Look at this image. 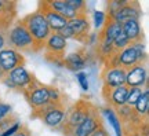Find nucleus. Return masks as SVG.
I'll return each instance as SVG.
<instances>
[{
    "label": "nucleus",
    "mask_w": 149,
    "mask_h": 136,
    "mask_svg": "<svg viewBox=\"0 0 149 136\" xmlns=\"http://www.w3.org/2000/svg\"><path fill=\"white\" fill-rule=\"evenodd\" d=\"M139 63H146V51L144 43H131L130 46L116 52L111 59H108L104 65L117 66L124 70L134 68Z\"/></svg>",
    "instance_id": "nucleus-1"
},
{
    "label": "nucleus",
    "mask_w": 149,
    "mask_h": 136,
    "mask_svg": "<svg viewBox=\"0 0 149 136\" xmlns=\"http://www.w3.org/2000/svg\"><path fill=\"white\" fill-rule=\"evenodd\" d=\"M95 106L87 99H79L76 103L66 109V114H65L64 122L59 126V131L62 132L65 136H73L76 128L83 122V121L88 117L91 110Z\"/></svg>",
    "instance_id": "nucleus-2"
},
{
    "label": "nucleus",
    "mask_w": 149,
    "mask_h": 136,
    "mask_svg": "<svg viewBox=\"0 0 149 136\" xmlns=\"http://www.w3.org/2000/svg\"><path fill=\"white\" fill-rule=\"evenodd\" d=\"M21 21L33 39V43H35L33 52L36 54L43 51L44 44H46L47 39L51 35V30H50V28H48L43 14L40 11H35L32 14H28L25 18H22Z\"/></svg>",
    "instance_id": "nucleus-3"
},
{
    "label": "nucleus",
    "mask_w": 149,
    "mask_h": 136,
    "mask_svg": "<svg viewBox=\"0 0 149 136\" xmlns=\"http://www.w3.org/2000/svg\"><path fill=\"white\" fill-rule=\"evenodd\" d=\"M66 102L62 103H50L39 110H33L31 113L32 118L40 120L46 126L53 128V129H59V126L62 125L66 114Z\"/></svg>",
    "instance_id": "nucleus-4"
},
{
    "label": "nucleus",
    "mask_w": 149,
    "mask_h": 136,
    "mask_svg": "<svg viewBox=\"0 0 149 136\" xmlns=\"http://www.w3.org/2000/svg\"><path fill=\"white\" fill-rule=\"evenodd\" d=\"M6 41H7L8 47L18 51V52H33L35 43H33L32 36L29 35L25 25L22 23V21H18L14 26L7 30Z\"/></svg>",
    "instance_id": "nucleus-5"
},
{
    "label": "nucleus",
    "mask_w": 149,
    "mask_h": 136,
    "mask_svg": "<svg viewBox=\"0 0 149 136\" xmlns=\"http://www.w3.org/2000/svg\"><path fill=\"white\" fill-rule=\"evenodd\" d=\"M1 83L4 84L7 88L18 91V92H26L31 88H33L39 80L35 77V74L31 73L29 70H26L25 66H19V68L11 70L10 73H7L4 76V79L1 80Z\"/></svg>",
    "instance_id": "nucleus-6"
},
{
    "label": "nucleus",
    "mask_w": 149,
    "mask_h": 136,
    "mask_svg": "<svg viewBox=\"0 0 149 136\" xmlns=\"http://www.w3.org/2000/svg\"><path fill=\"white\" fill-rule=\"evenodd\" d=\"M90 19H88V15L86 17H76L73 19L68 21L66 26L59 32V35L64 37L65 40H77L80 43L87 41V37L90 35Z\"/></svg>",
    "instance_id": "nucleus-7"
},
{
    "label": "nucleus",
    "mask_w": 149,
    "mask_h": 136,
    "mask_svg": "<svg viewBox=\"0 0 149 136\" xmlns=\"http://www.w3.org/2000/svg\"><path fill=\"white\" fill-rule=\"evenodd\" d=\"M66 47H68V40H65L59 33H51L43 48L46 61L62 66V59L65 58Z\"/></svg>",
    "instance_id": "nucleus-8"
},
{
    "label": "nucleus",
    "mask_w": 149,
    "mask_h": 136,
    "mask_svg": "<svg viewBox=\"0 0 149 136\" xmlns=\"http://www.w3.org/2000/svg\"><path fill=\"white\" fill-rule=\"evenodd\" d=\"M22 95L25 96V99H26V102L29 103L32 111L33 110H39V109H42V107H44V106L50 105L48 85L42 84L40 81H39L33 88H31L29 91H26V92H24Z\"/></svg>",
    "instance_id": "nucleus-9"
},
{
    "label": "nucleus",
    "mask_w": 149,
    "mask_h": 136,
    "mask_svg": "<svg viewBox=\"0 0 149 136\" xmlns=\"http://www.w3.org/2000/svg\"><path fill=\"white\" fill-rule=\"evenodd\" d=\"M25 63H26V59L24 57V54L18 52L13 48L6 47L0 51V70L4 74L10 73L11 70L19 66H25Z\"/></svg>",
    "instance_id": "nucleus-10"
},
{
    "label": "nucleus",
    "mask_w": 149,
    "mask_h": 136,
    "mask_svg": "<svg viewBox=\"0 0 149 136\" xmlns=\"http://www.w3.org/2000/svg\"><path fill=\"white\" fill-rule=\"evenodd\" d=\"M102 87L109 88H117L126 85V70L117 66H109L104 65L101 70Z\"/></svg>",
    "instance_id": "nucleus-11"
},
{
    "label": "nucleus",
    "mask_w": 149,
    "mask_h": 136,
    "mask_svg": "<svg viewBox=\"0 0 149 136\" xmlns=\"http://www.w3.org/2000/svg\"><path fill=\"white\" fill-rule=\"evenodd\" d=\"M101 126H104V118L100 113V109L95 106L91 110L88 117L76 128L73 136H90L93 132H95Z\"/></svg>",
    "instance_id": "nucleus-12"
},
{
    "label": "nucleus",
    "mask_w": 149,
    "mask_h": 136,
    "mask_svg": "<svg viewBox=\"0 0 149 136\" xmlns=\"http://www.w3.org/2000/svg\"><path fill=\"white\" fill-rule=\"evenodd\" d=\"M37 11H40L43 14V17H44V19L47 22L51 33H59V32L66 26V23H68V21L65 19L64 17L59 15L58 12H55L54 10H51V8L48 7L47 3H46V0L39 1V8H37Z\"/></svg>",
    "instance_id": "nucleus-13"
},
{
    "label": "nucleus",
    "mask_w": 149,
    "mask_h": 136,
    "mask_svg": "<svg viewBox=\"0 0 149 136\" xmlns=\"http://www.w3.org/2000/svg\"><path fill=\"white\" fill-rule=\"evenodd\" d=\"M148 85V69L145 63L135 65L126 70V87L128 88H142Z\"/></svg>",
    "instance_id": "nucleus-14"
},
{
    "label": "nucleus",
    "mask_w": 149,
    "mask_h": 136,
    "mask_svg": "<svg viewBox=\"0 0 149 136\" xmlns=\"http://www.w3.org/2000/svg\"><path fill=\"white\" fill-rule=\"evenodd\" d=\"M128 87H117V88H109V87H102V98L107 102L108 107L111 109H119L126 105V98H127Z\"/></svg>",
    "instance_id": "nucleus-15"
},
{
    "label": "nucleus",
    "mask_w": 149,
    "mask_h": 136,
    "mask_svg": "<svg viewBox=\"0 0 149 136\" xmlns=\"http://www.w3.org/2000/svg\"><path fill=\"white\" fill-rule=\"evenodd\" d=\"M139 17H141V7H139L138 1H127L126 6H123L116 14L108 17V18L122 25L123 22L128 21V19H139Z\"/></svg>",
    "instance_id": "nucleus-16"
},
{
    "label": "nucleus",
    "mask_w": 149,
    "mask_h": 136,
    "mask_svg": "<svg viewBox=\"0 0 149 136\" xmlns=\"http://www.w3.org/2000/svg\"><path fill=\"white\" fill-rule=\"evenodd\" d=\"M87 62H88V54H87V51L81 50V51L68 54L62 59V66L70 70V72L77 73V72H81L87 66Z\"/></svg>",
    "instance_id": "nucleus-17"
},
{
    "label": "nucleus",
    "mask_w": 149,
    "mask_h": 136,
    "mask_svg": "<svg viewBox=\"0 0 149 136\" xmlns=\"http://www.w3.org/2000/svg\"><path fill=\"white\" fill-rule=\"evenodd\" d=\"M17 15L15 1H1L0 0V30L7 32Z\"/></svg>",
    "instance_id": "nucleus-18"
},
{
    "label": "nucleus",
    "mask_w": 149,
    "mask_h": 136,
    "mask_svg": "<svg viewBox=\"0 0 149 136\" xmlns=\"http://www.w3.org/2000/svg\"><path fill=\"white\" fill-rule=\"evenodd\" d=\"M122 30L126 35L130 43H142L144 41V32L139 23V19H128L122 23Z\"/></svg>",
    "instance_id": "nucleus-19"
},
{
    "label": "nucleus",
    "mask_w": 149,
    "mask_h": 136,
    "mask_svg": "<svg viewBox=\"0 0 149 136\" xmlns=\"http://www.w3.org/2000/svg\"><path fill=\"white\" fill-rule=\"evenodd\" d=\"M46 3H47V6L51 10L58 12L59 15H62L66 21H70V19H73L76 17H79L77 12L68 4L66 0H46Z\"/></svg>",
    "instance_id": "nucleus-20"
},
{
    "label": "nucleus",
    "mask_w": 149,
    "mask_h": 136,
    "mask_svg": "<svg viewBox=\"0 0 149 136\" xmlns=\"http://www.w3.org/2000/svg\"><path fill=\"white\" fill-rule=\"evenodd\" d=\"M100 113H101L102 118H107L108 122L111 124L116 136H123V125L119 120V117H117L116 111L111 107H104V109H100Z\"/></svg>",
    "instance_id": "nucleus-21"
},
{
    "label": "nucleus",
    "mask_w": 149,
    "mask_h": 136,
    "mask_svg": "<svg viewBox=\"0 0 149 136\" xmlns=\"http://www.w3.org/2000/svg\"><path fill=\"white\" fill-rule=\"evenodd\" d=\"M133 109L142 120L148 121V113H149V91H148V88H145L144 91H142L139 99L137 100V103H135V106H134Z\"/></svg>",
    "instance_id": "nucleus-22"
},
{
    "label": "nucleus",
    "mask_w": 149,
    "mask_h": 136,
    "mask_svg": "<svg viewBox=\"0 0 149 136\" xmlns=\"http://www.w3.org/2000/svg\"><path fill=\"white\" fill-rule=\"evenodd\" d=\"M142 94V88H128L127 98H126V105L130 107H134L137 100L139 99V96Z\"/></svg>",
    "instance_id": "nucleus-23"
},
{
    "label": "nucleus",
    "mask_w": 149,
    "mask_h": 136,
    "mask_svg": "<svg viewBox=\"0 0 149 136\" xmlns=\"http://www.w3.org/2000/svg\"><path fill=\"white\" fill-rule=\"evenodd\" d=\"M126 3H127V0H111V1H108L107 17H112L113 14H116L123 6H126Z\"/></svg>",
    "instance_id": "nucleus-24"
},
{
    "label": "nucleus",
    "mask_w": 149,
    "mask_h": 136,
    "mask_svg": "<svg viewBox=\"0 0 149 136\" xmlns=\"http://www.w3.org/2000/svg\"><path fill=\"white\" fill-rule=\"evenodd\" d=\"M130 44H131V43L128 41V39L126 37V35L123 33V30H122V33H120V35L113 40V48H115V51H116V52L122 51L123 48H126L127 46H130Z\"/></svg>",
    "instance_id": "nucleus-25"
},
{
    "label": "nucleus",
    "mask_w": 149,
    "mask_h": 136,
    "mask_svg": "<svg viewBox=\"0 0 149 136\" xmlns=\"http://www.w3.org/2000/svg\"><path fill=\"white\" fill-rule=\"evenodd\" d=\"M107 21V14L104 12V11H94V26L97 29H100L101 30V28L104 26V23Z\"/></svg>",
    "instance_id": "nucleus-26"
},
{
    "label": "nucleus",
    "mask_w": 149,
    "mask_h": 136,
    "mask_svg": "<svg viewBox=\"0 0 149 136\" xmlns=\"http://www.w3.org/2000/svg\"><path fill=\"white\" fill-rule=\"evenodd\" d=\"M17 117L14 114H10V115H7L6 118H3V120H0V133L1 132H4L6 129H8L14 122H17Z\"/></svg>",
    "instance_id": "nucleus-27"
},
{
    "label": "nucleus",
    "mask_w": 149,
    "mask_h": 136,
    "mask_svg": "<svg viewBox=\"0 0 149 136\" xmlns=\"http://www.w3.org/2000/svg\"><path fill=\"white\" fill-rule=\"evenodd\" d=\"M76 80L80 84L83 91H88V80H87V74L84 72H77L76 73Z\"/></svg>",
    "instance_id": "nucleus-28"
},
{
    "label": "nucleus",
    "mask_w": 149,
    "mask_h": 136,
    "mask_svg": "<svg viewBox=\"0 0 149 136\" xmlns=\"http://www.w3.org/2000/svg\"><path fill=\"white\" fill-rule=\"evenodd\" d=\"M21 126H22V124L19 122V121H17V122H14L8 129H6L4 132H1L0 136H13V135H15L17 132L19 131V128H21Z\"/></svg>",
    "instance_id": "nucleus-29"
},
{
    "label": "nucleus",
    "mask_w": 149,
    "mask_h": 136,
    "mask_svg": "<svg viewBox=\"0 0 149 136\" xmlns=\"http://www.w3.org/2000/svg\"><path fill=\"white\" fill-rule=\"evenodd\" d=\"M10 114H13V106L0 102V120L6 118L7 115H10Z\"/></svg>",
    "instance_id": "nucleus-30"
},
{
    "label": "nucleus",
    "mask_w": 149,
    "mask_h": 136,
    "mask_svg": "<svg viewBox=\"0 0 149 136\" xmlns=\"http://www.w3.org/2000/svg\"><path fill=\"white\" fill-rule=\"evenodd\" d=\"M13 136H32V132L29 131V128H28L26 125H22L21 128H19V131Z\"/></svg>",
    "instance_id": "nucleus-31"
},
{
    "label": "nucleus",
    "mask_w": 149,
    "mask_h": 136,
    "mask_svg": "<svg viewBox=\"0 0 149 136\" xmlns=\"http://www.w3.org/2000/svg\"><path fill=\"white\" fill-rule=\"evenodd\" d=\"M90 136H111V135H109V132L105 129V126H101V128H98L95 132H93Z\"/></svg>",
    "instance_id": "nucleus-32"
},
{
    "label": "nucleus",
    "mask_w": 149,
    "mask_h": 136,
    "mask_svg": "<svg viewBox=\"0 0 149 136\" xmlns=\"http://www.w3.org/2000/svg\"><path fill=\"white\" fill-rule=\"evenodd\" d=\"M6 47H7V41H6V33L0 30V51H1L3 48H6Z\"/></svg>",
    "instance_id": "nucleus-33"
},
{
    "label": "nucleus",
    "mask_w": 149,
    "mask_h": 136,
    "mask_svg": "<svg viewBox=\"0 0 149 136\" xmlns=\"http://www.w3.org/2000/svg\"><path fill=\"white\" fill-rule=\"evenodd\" d=\"M123 136H141L138 131H127V132H123Z\"/></svg>",
    "instance_id": "nucleus-34"
},
{
    "label": "nucleus",
    "mask_w": 149,
    "mask_h": 136,
    "mask_svg": "<svg viewBox=\"0 0 149 136\" xmlns=\"http://www.w3.org/2000/svg\"><path fill=\"white\" fill-rule=\"evenodd\" d=\"M4 76H6V74L3 73V72H1V70H0V81H1V80L4 79Z\"/></svg>",
    "instance_id": "nucleus-35"
},
{
    "label": "nucleus",
    "mask_w": 149,
    "mask_h": 136,
    "mask_svg": "<svg viewBox=\"0 0 149 136\" xmlns=\"http://www.w3.org/2000/svg\"><path fill=\"white\" fill-rule=\"evenodd\" d=\"M0 102H1V100H0Z\"/></svg>",
    "instance_id": "nucleus-36"
}]
</instances>
